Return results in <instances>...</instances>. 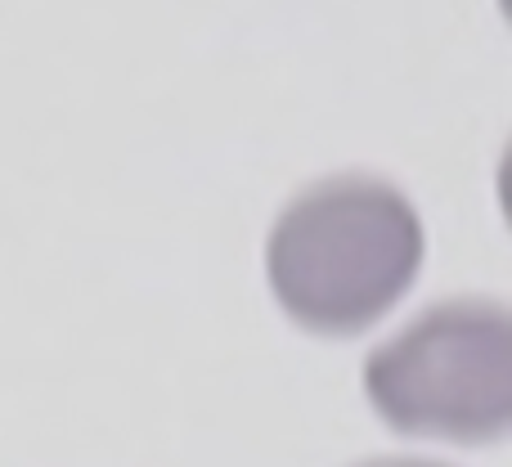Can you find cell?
Segmentation results:
<instances>
[{
	"instance_id": "1",
	"label": "cell",
	"mask_w": 512,
	"mask_h": 467,
	"mask_svg": "<svg viewBox=\"0 0 512 467\" xmlns=\"http://www.w3.org/2000/svg\"><path fill=\"white\" fill-rule=\"evenodd\" d=\"M423 247V221L405 189L346 171L315 180L279 212L265 243V274L297 328L355 337L409 292Z\"/></svg>"
},
{
	"instance_id": "2",
	"label": "cell",
	"mask_w": 512,
	"mask_h": 467,
	"mask_svg": "<svg viewBox=\"0 0 512 467\" xmlns=\"http://www.w3.org/2000/svg\"><path fill=\"white\" fill-rule=\"evenodd\" d=\"M364 396L400 436L504 441L512 427V315L486 297L427 306L364 360Z\"/></svg>"
},
{
	"instance_id": "3",
	"label": "cell",
	"mask_w": 512,
	"mask_h": 467,
	"mask_svg": "<svg viewBox=\"0 0 512 467\" xmlns=\"http://www.w3.org/2000/svg\"><path fill=\"white\" fill-rule=\"evenodd\" d=\"M360 467H445V463H432V459H373V463H360Z\"/></svg>"
}]
</instances>
